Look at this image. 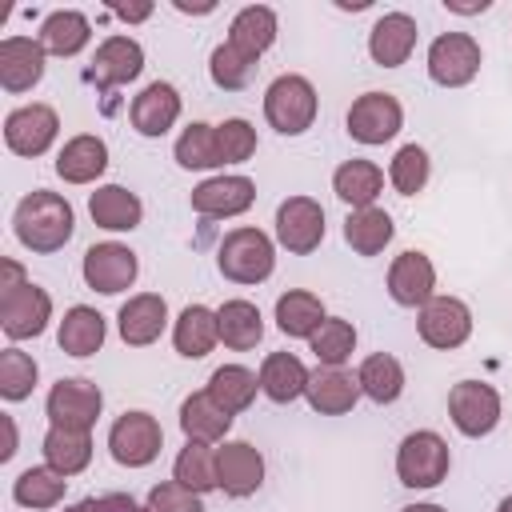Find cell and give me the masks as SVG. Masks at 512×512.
Here are the masks:
<instances>
[{"label": "cell", "instance_id": "obj_39", "mask_svg": "<svg viewBox=\"0 0 512 512\" xmlns=\"http://www.w3.org/2000/svg\"><path fill=\"white\" fill-rule=\"evenodd\" d=\"M356 380H360V392L368 400H376V404H392L404 392V368H400V360L392 352H372L360 364Z\"/></svg>", "mask_w": 512, "mask_h": 512}, {"label": "cell", "instance_id": "obj_40", "mask_svg": "<svg viewBox=\"0 0 512 512\" xmlns=\"http://www.w3.org/2000/svg\"><path fill=\"white\" fill-rule=\"evenodd\" d=\"M176 164L180 168H220L224 156H220V136H216V124H204V120H192L180 136H176Z\"/></svg>", "mask_w": 512, "mask_h": 512}, {"label": "cell", "instance_id": "obj_43", "mask_svg": "<svg viewBox=\"0 0 512 512\" xmlns=\"http://www.w3.org/2000/svg\"><path fill=\"white\" fill-rule=\"evenodd\" d=\"M428 176H432V160H428V152H424L420 144L396 148V156H392V164H388V180H392V188H396L400 196L424 192Z\"/></svg>", "mask_w": 512, "mask_h": 512}, {"label": "cell", "instance_id": "obj_1", "mask_svg": "<svg viewBox=\"0 0 512 512\" xmlns=\"http://www.w3.org/2000/svg\"><path fill=\"white\" fill-rule=\"evenodd\" d=\"M12 232L16 240L28 248V252H60L72 232H76V216H72V204L60 196V192H48V188H36L28 192L16 212H12Z\"/></svg>", "mask_w": 512, "mask_h": 512}, {"label": "cell", "instance_id": "obj_41", "mask_svg": "<svg viewBox=\"0 0 512 512\" xmlns=\"http://www.w3.org/2000/svg\"><path fill=\"white\" fill-rule=\"evenodd\" d=\"M172 480H180L184 488H192L196 496L220 488V476H216V452L212 444H200V440H188L172 464Z\"/></svg>", "mask_w": 512, "mask_h": 512}, {"label": "cell", "instance_id": "obj_22", "mask_svg": "<svg viewBox=\"0 0 512 512\" xmlns=\"http://www.w3.org/2000/svg\"><path fill=\"white\" fill-rule=\"evenodd\" d=\"M128 120L140 136H164L180 120V92L168 80H152L128 108Z\"/></svg>", "mask_w": 512, "mask_h": 512}, {"label": "cell", "instance_id": "obj_13", "mask_svg": "<svg viewBox=\"0 0 512 512\" xmlns=\"http://www.w3.org/2000/svg\"><path fill=\"white\" fill-rule=\"evenodd\" d=\"M324 240V208L312 196H288L276 208V244L292 256L316 252Z\"/></svg>", "mask_w": 512, "mask_h": 512}, {"label": "cell", "instance_id": "obj_6", "mask_svg": "<svg viewBox=\"0 0 512 512\" xmlns=\"http://www.w3.org/2000/svg\"><path fill=\"white\" fill-rule=\"evenodd\" d=\"M480 60H484V52H480L476 36H468V32H444L428 48V76L440 88H464V84L476 80Z\"/></svg>", "mask_w": 512, "mask_h": 512}, {"label": "cell", "instance_id": "obj_16", "mask_svg": "<svg viewBox=\"0 0 512 512\" xmlns=\"http://www.w3.org/2000/svg\"><path fill=\"white\" fill-rule=\"evenodd\" d=\"M216 476L224 496L244 500L264 484V456L260 448H252L248 440H228L224 448H216Z\"/></svg>", "mask_w": 512, "mask_h": 512}, {"label": "cell", "instance_id": "obj_4", "mask_svg": "<svg viewBox=\"0 0 512 512\" xmlns=\"http://www.w3.org/2000/svg\"><path fill=\"white\" fill-rule=\"evenodd\" d=\"M452 468V452L440 432L420 428L408 432L396 448V476L404 488H436Z\"/></svg>", "mask_w": 512, "mask_h": 512}, {"label": "cell", "instance_id": "obj_25", "mask_svg": "<svg viewBox=\"0 0 512 512\" xmlns=\"http://www.w3.org/2000/svg\"><path fill=\"white\" fill-rule=\"evenodd\" d=\"M276 32H280L276 12H272L268 4H248V8H240V12L232 16V24H228V44L240 48L244 56L260 60V56L272 48Z\"/></svg>", "mask_w": 512, "mask_h": 512}, {"label": "cell", "instance_id": "obj_32", "mask_svg": "<svg viewBox=\"0 0 512 512\" xmlns=\"http://www.w3.org/2000/svg\"><path fill=\"white\" fill-rule=\"evenodd\" d=\"M228 428H232V416H228V412L208 396V388H204V392L184 396V404H180V432H184L188 440L216 444V440H224V436H228Z\"/></svg>", "mask_w": 512, "mask_h": 512}, {"label": "cell", "instance_id": "obj_24", "mask_svg": "<svg viewBox=\"0 0 512 512\" xmlns=\"http://www.w3.org/2000/svg\"><path fill=\"white\" fill-rule=\"evenodd\" d=\"M304 396H308L312 412H320V416H344L360 400V380L348 376L344 368H316L308 376Z\"/></svg>", "mask_w": 512, "mask_h": 512}, {"label": "cell", "instance_id": "obj_50", "mask_svg": "<svg viewBox=\"0 0 512 512\" xmlns=\"http://www.w3.org/2000/svg\"><path fill=\"white\" fill-rule=\"evenodd\" d=\"M120 20H128V24H140V20H148L152 16V4H136V8H112Z\"/></svg>", "mask_w": 512, "mask_h": 512}, {"label": "cell", "instance_id": "obj_3", "mask_svg": "<svg viewBox=\"0 0 512 512\" xmlns=\"http://www.w3.org/2000/svg\"><path fill=\"white\" fill-rule=\"evenodd\" d=\"M316 108H320L316 88H312V80L300 76V72L276 76V80L268 84V92H264V116H268V124H272L280 136H300V132H308L312 120H316Z\"/></svg>", "mask_w": 512, "mask_h": 512}, {"label": "cell", "instance_id": "obj_34", "mask_svg": "<svg viewBox=\"0 0 512 512\" xmlns=\"http://www.w3.org/2000/svg\"><path fill=\"white\" fill-rule=\"evenodd\" d=\"M384 188V172L372 160H344L332 172V192L352 208H372Z\"/></svg>", "mask_w": 512, "mask_h": 512}, {"label": "cell", "instance_id": "obj_37", "mask_svg": "<svg viewBox=\"0 0 512 512\" xmlns=\"http://www.w3.org/2000/svg\"><path fill=\"white\" fill-rule=\"evenodd\" d=\"M92 460V436L80 432V428H48L44 432V464L64 472V476H76L84 472Z\"/></svg>", "mask_w": 512, "mask_h": 512}, {"label": "cell", "instance_id": "obj_38", "mask_svg": "<svg viewBox=\"0 0 512 512\" xmlns=\"http://www.w3.org/2000/svg\"><path fill=\"white\" fill-rule=\"evenodd\" d=\"M64 488H68V476H64V472H56V468H48V464H36V468H24V472L16 476L12 500H16L20 508L40 512V508H56V504L64 500Z\"/></svg>", "mask_w": 512, "mask_h": 512}, {"label": "cell", "instance_id": "obj_14", "mask_svg": "<svg viewBox=\"0 0 512 512\" xmlns=\"http://www.w3.org/2000/svg\"><path fill=\"white\" fill-rule=\"evenodd\" d=\"M52 320V296L40 284H20L12 292H0V328L8 340H32Z\"/></svg>", "mask_w": 512, "mask_h": 512}, {"label": "cell", "instance_id": "obj_44", "mask_svg": "<svg viewBox=\"0 0 512 512\" xmlns=\"http://www.w3.org/2000/svg\"><path fill=\"white\" fill-rule=\"evenodd\" d=\"M252 68H256V60L244 56L240 48H232L228 40L216 44L212 56H208V76H212V84L224 88V92H240V88H248Z\"/></svg>", "mask_w": 512, "mask_h": 512}, {"label": "cell", "instance_id": "obj_8", "mask_svg": "<svg viewBox=\"0 0 512 512\" xmlns=\"http://www.w3.org/2000/svg\"><path fill=\"white\" fill-rule=\"evenodd\" d=\"M448 416L460 436L480 440L500 424V392L484 380H460L448 392Z\"/></svg>", "mask_w": 512, "mask_h": 512}, {"label": "cell", "instance_id": "obj_42", "mask_svg": "<svg viewBox=\"0 0 512 512\" xmlns=\"http://www.w3.org/2000/svg\"><path fill=\"white\" fill-rule=\"evenodd\" d=\"M308 348H312V356H316L324 368H340V364L356 352V328H352L348 320H340V316H328V320L312 332Z\"/></svg>", "mask_w": 512, "mask_h": 512}, {"label": "cell", "instance_id": "obj_15", "mask_svg": "<svg viewBox=\"0 0 512 512\" xmlns=\"http://www.w3.org/2000/svg\"><path fill=\"white\" fill-rule=\"evenodd\" d=\"M388 296L400 304V308H424L432 296H436V268L424 252L408 248L392 260L388 268Z\"/></svg>", "mask_w": 512, "mask_h": 512}, {"label": "cell", "instance_id": "obj_29", "mask_svg": "<svg viewBox=\"0 0 512 512\" xmlns=\"http://www.w3.org/2000/svg\"><path fill=\"white\" fill-rule=\"evenodd\" d=\"M328 320L324 312V300L308 288H288L280 300H276V328L292 340H312V332Z\"/></svg>", "mask_w": 512, "mask_h": 512}, {"label": "cell", "instance_id": "obj_36", "mask_svg": "<svg viewBox=\"0 0 512 512\" xmlns=\"http://www.w3.org/2000/svg\"><path fill=\"white\" fill-rule=\"evenodd\" d=\"M256 392H260V376L248 372L244 364H220V368L208 376V396H212L228 416L252 408Z\"/></svg>", "mask_w": 512, "mask_h": 512}, {"label": "cell", "instance_id": "obj_7", "mask_svg": "<svg viewBox=\"0 0 512 512\" xmlns=\"http://www.w3.org/2000/svg\"><path fill=\"white\" fill-rule=\"evenodd\" d=\"M100 408H104V392L84 376L56 380L44 400V412L56 428H80V432H92V424L100 420Z\"/></svg>", "mask_w": 512, "mask_h": 512}, {"label": "cell", "instance_id": "obj_52", "mask_svg": "<svg viewBox=\"0 0 512 512\" xmlns=\"http://www.w3.org/2000/svg\"><path fill=\"white\" fill-rule=\"evenodd\" d=\"M400 512H444L440 504H404Z\"/></svg>", "mask_w": 512, "mask_h": 512}, {"label": "cell", "instance_id": "obj_5", "mask_svg": "<svg viewBox=\"0 0 512 512\" xmlns=\"http://www.w3.org/2000/svg\"><path fill=\"white\" fill-rule=\"evenodd\" d=\"M164 448V428L152 412H124L108 428V452L120 468H148Z\"/></svg>", "mask_w": 512, "mask_h": 512}, {"label": "cell", "instance_id": "obj_17", "mask_svg": "<svg viewBox=\"0 0 512 512\" xmlns=\"http://www.w3.org/2000/svg\"><path fill=\"white\" fill-rule=\"evenodd\" d=\"M168 324V304L160 292H136L120 304V316H116V328H120V340L128 348H148L160 340Z\"/></svg>", "mask_w": 512, "mask_h": 512}, {"label": "cell", "instance_id": "obj_45", "mask_svg": "<svg viewBox=\"0 0 512 512\" xmlns=\"http://www.w3.org/2000/svg\"><path fill=\"white\" fill-rule=\"evenodd\" d=\"M36 380H40V368H36V360L28 352H20V348H4L0 352V396L4 400H12V404L28 400Z\"/></svg>", "mask_w": 512, "mask_h": 512}, {"label": "cell", "instance_id": "obj_46", "mask_svg": "<svg viewBox=\"0 0 512 512\" xmlns=\"http://www.w3.org/2000/svg\"><path fill=\"white\" fill-rule=\"evenodd\" d=\"M216 136H220V156H224V164H244V160H252V152H256V128H252L248 120L232 116V120L216 124Z\"/></svg>", "mask_w": 512, "mask_h": 512}, {"label": "cell", "instance_id": "obj_27", "mask_svg": "<svg viewBox=\"0 0 512 512\" xmlns=\"http://www.w3.org/2000/svg\"><path fill=\"white\" fill-rule=\"evenodd\" d=\"M88 212L100 228L108 232H132L140 228V216H144V204L136 192H128L124 184H104L88 196Z\"/></svg>", "mask_w": 512, "mask_h": 512}, {"label": "cell", "instance_id": "obj_9", "mask_svg": "<svg viewBox=\"0 0 512 512\" xmlns=\"http://www.w3.org/2000/svg\"><path fill=\"white\" fill-rule=\"evenodd\" d=\"M344 124H348V136L352 140H360V144H384V140H392L404 128V108H400V100L392 92H364V96L352 100Z\"/></svg>", "mask_w": 512, "mask_h": 512}, {"label": "cell", "instance_id": "obj_19", "mask_svg": "<svg viewBox=\"0 0 512 512\" xmlns=\"http://www.w3.org/2000/svg\"><path fill=\"white\" fill-rule=\"evenodd\" d=\"M44 48L28 36H4L0 40V88L20 96L44 80Z\"/></svg>", "mask_w": 512, "mask_h": 512}, {"label": "cell", "instance_id": "obj_31", "mask_svg": "<svg viewBox=\"0 0 512 512\" xmlns=\"http://www.w3.org/2000/svg\"><path fill=\"white\" fill-rule=\"evenodd\" d=\"M392 232H396L392 216L384 208H376V204L372 208H352L344 216V240H348V248L356 256H380L392 244Z\"/></svg>", "mask_w": 512, "mask_h": 512}, {"label": "cell", "instance_id": "obj_35", "mask_svg": "<svg viewBox=\"0 0 512 512\" xmlns=\"http://www.w3.org/2000/svg\"><path fill=\"white\" fill-rule=\"evenodd\" d=\"M216 320H220V340L236 352H248L264 340V316L252 300H224L216 308Z\"/></svg>", "mask_w": 512, "mask_h": 512}, {"label": "cell", "instance_id": "obj_33", "mask_svg": "<svg viewBox=\"0 0 512 512\" xmlns=\"http://www.w3.org/2000/svg\"><path fill=\"white\" fill-rule=\"evenodd\" d=\"M104 336H108L104 316H100L96 308H88V304H76V308H68V312H64L60 332H56V344H60V352H68V356H80V360H84V356L100 352Z\"/></svg>", "mask_w": 512, "mask_h": 512}, {"label": "cell", "instance_id": "obj_10", "mask_svg": "<svg viewBox=\"0 0 512 512\" xmlns=\"http://www.w3.org/2000/svg\"><path fill=\"white\" fill-rule=\"evenodd\" d=\"M60 132V116L52 104H20L4 116V144L16 156H44Z\"/></svg>", "mask_w": 512, "mask_h": 512}, {"label": "cell", "instance_id": "obj_23", "mask_svg": "<svg viewBox=\"0 0 512 512\" xmlns=\"http://www.w3.org/2000/svg\"><path fill=\"white\" fill-rule=\"evenodd\" d=\"M108 168V144L92 132L72 136L60 152H56V176L64 184H92L96 176H104Z\"/></svg>", "mask_w": 512, "mask_h": 512}, {"label": "cell", "instance_id": "obj_47", "mask_svg": "<svg viewBox=\"0 0 512 512\" xmlns=\"http://www.w3.org/2000/svg\"><path fill=\"white\" fill-rule=\"evenodd\" d=\"M148 512H204V504L180 480H164V484H156L148 492Z\"/></svg>", "mask_w": 512, "mask_h": 512}, {"label": "cell", "instance_id": "obj_26", "mask_svg": "<svg viewBox=\"0 0 512 512\" xmlns=\"http://www.w3.org/2000/svg\"><path fill=\"white\" fill-rule=\"evenodd\" d=\"M308 368L300 356L292 352H268L264 364H260V392L272 400V404H292L304 396L308 388Z\"/></svg>", "mask_w": 512, "mask_h": 512}, {"label": "cell", "instance_id": "obj_21", "mask_svg": "<svg viewBox=\"0 0 512 512\" xmlns=\"http://www.w3.org/2000/svg\"><path fill=\"white\" fill-rule=\"evenodd\" d=\"M416 20L408 12H384L368 32V56L380 68H400L416 48Z\"/></svg>", "mask_w": 512, "mask_h": 512}, {"label": "cell", "instance_id": "obj_2", "mask_svg": "<svg viewBox=\"0 0 512 512\" xmlns=\"http://www.w3.org/2000/svg\"><path fill=\"white\" fill-rule=\"evenodd\" d=\"M216 268L232 284H264L276 268V244L260 228H232L216 248Z\"/></svg>", "mask_w": 512, "mask_h": 512}, {"label": "cell", "instance_id": "obj_53", "mask_svg": "<svg viewBox=\"0 0 512 512\" xmlns=\"http://www.w3.org/2000/svg\"><path fill=\"white\" fill-rule=\"evenodd\" d=\"M496 512H512V496H504V500L496 504Z\"/></svg>", "mask_w": 512, "mask_h": 512}, {"label": "cell", "instance_id": "obj_49", "mask_svg": "<svg viewBox=\"0 0 512 512\" xmlns=\"http://www.w3.org/2000/svg\"><path fill=\"white\" fill-rule=\"evenodd\" d=\"M0 428H4V448H0V460H12L16 456V420L8 412H0Z\"/></svg>", "mask_w": 512, "mask_h": 512}, {"label": "cell", "instance_id": "obj_30", "mask_svg": "<svg viewBox=\"0 0 512 512\" xmlns=\"http://www.w3.org/2000/svg\"><path fill=\"white\" fill-rule=\"evenodd\" d=\"M216 340H220V320H216V312L204 308V304H188V308L176 316V324H172V344H176V352L188 356V360L208 356V352L216 348Z\"/></svg>", "mask_w": 512, "mask_h": 512}, {"label": "cell", "instance_id": "obj_18", "mask_svg": "<svg viewBox=\"0 0 512 512\" xmlns=\"http://www.w3.org/2000/svg\"><path fill=\"white\" fill-rule=\"evenodd\" d=\"M140 72H144V48L132 36H108L88 64V80L96 88H120Z\"/></svg>", "mask_w": 512, "mask_h": 512}, {"label": "cell", "instance_id": "obj_51", "mask_svg": "<svg viewBox=\"0 0 512 512\" xmlns=\"http://www.w3.org/2000/svg\"><path fill=\"white\" fill-rule=\"evenodd\" d=\"M444 8H448V12H460V16H472V12H488V0H480V4H456V0H444Z\"/></svg>", "mask_w": 512, "mask_h": 512}, {"label": "cell", "instance_id": "obj_12", "mask_svg": "<svg viewBox=\"0 0 512 512\" xmlns=\"http://www.w3.org/2000/svg\"><path fill=\"white\" fill-rule=\"evenodd\" d=\"M416 332L428 348L452 352L472 336V308L456 296H432L416 316Z\"/></svg>", "mask_w": 512, "mask_h": 512}, {"label": "cell", "instance_id": "obj_48", "mask_svg": "<svg viewBox=\"0 0 512 512\" xmlns=\"http://www.w3.org/2000/svg\"><path fill=\"white\" fill-rule=\"evenodd\" d=\"M64 512H148V504H136L128 492H104V496H84Z\"/></svg>", "mask_w": 512, "mask_h": 512}, {"label": "cell", "instance_id": "obj_20", "mask_svg": "<svg viewBox=\"0 0 512 512\" xmlns=\"http://www.w3.org/2000/svg\"><path fill=\"white\" fill-rule=\"evenodd\" d=\"M252 200H256V184L248 176H212L192 188V212H200L208 220L240 216L252 208Z\"/></svg>", "mask_w": 512, "mask_h": 512}, {"label": "cell", "instance_id": "obj_28", "mask_svg": "<svg viewBox=\"0 0 512 512\" xmlns=\"http://www.w3.org/2000/svg\"><path fill=\"white\" fill-rule=\"evenodd\" d=\"M36 40H40V48H44L48 56H76V52L88 48L92 24H88V16L76 12V8H60V12H48V16H44Z\"/></svg>", "mask_w": 512, "mask_h": 512}, {"label": "cell", "instance_id": "obj_11", "mask_svg": "<svg viewBox=\"0 0 512 512\" xmlns=\"http://www.w3.org/2000/svg\"><path fill=\"white\" fill-rule=\"evenodd\" d=\"M80 272H84V284H88L92 292L116 296V292L132 288V280H136V272H140V260H136V252H132L128 244L104 240V244H92V248L84 252Z\"/></svg>", "mask_w": 512, "mask_h": 512}]
</instances>
